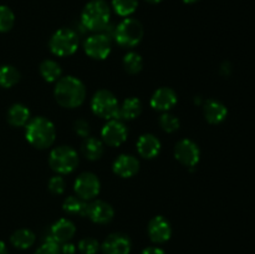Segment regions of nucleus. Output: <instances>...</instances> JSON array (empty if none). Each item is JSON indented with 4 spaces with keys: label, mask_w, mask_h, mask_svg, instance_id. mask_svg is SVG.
<instances>
[{
    "label": "nucleus",
    "mask_w": 255,
    "mask_h": 254,
    "mask_svg": "<svg viewBox=\"0 0 255 254\" xmlns=\"http://www.w3.org/2000/svg\"><path fill=\"white\" fill-rule=\"evenodd\" d=\"M55 99L62 107L75 109L82 105L86 97L84 82L75 76L61 77L55 86Z\"/></svg>",
    "instance_id": "1"
},
{
    "label": "nucleus",
    "mask_w": 255,
    "mask_h": 254,
    "mask_svg": "<svg viewBox=\"0 0 255 254\" xmlns=\"http://www.w3.org/2000/svg\"><path fill=\"white\" fill-rule=\"evenodd\" d=\"M25 136L30 144L36 148L44 149L51 146L55 142L56 129L50 120L39 116L27 122Z\"/></svg>",
    "instance_id": "2"
},
{
    "label": "nucleus",
    "mask_w": 255,
    "mask_h": 254,
    "mask_svg": "<svg viewBox=\"0 0 255 254\" xmlns=\"http://www.w3.org/2000/svg\"><path fill=\"white\" fill-rule=\"evenodd\" d=\"M111 17V10L105 0H91L81 14V24L90 31L101 32Z\"/></svg>",
    "instance_id": "3"
},
{
    "label": "nucleus",
    "mask_w": 255,
    "mask_h": 254,
    "mask_svg": "<svg viewBox=\"0 0 255 254\" xmlns=\"http://www.w3.org/2000/svg\"><path fill=\"white\" fill-rule=\"evenodd\" d=\"M143 37V26L137 19L126 17L116 26L115 40L122 47H133Z\"/></svg>",
    "instance_id": "4"
},
{
    "label": "nucleus",
    "mask_w": 255,
    "mask_h": 254,
    "mask_svg": "<svg viewBox=\"0 0 255 254\" xmlns=\"http://www.w3.org/2000/svg\"><path fill=\"white\" fill-rule=\"evenodd\" d=\"M49 46L56 56H70L75 54L79 47V35L72 29H60L51 36Z\"/></svg>",
    "instance_id": "5"
},
{
    "label": "nucleus",
    "mask_w": 255,
    "mask_h": 254,
    "mask_svg": "<svg viewBox=\"0 0 255 254\" xmlns=\"http://www.w3.org/2000/svg\"><path fill=\"white\" fill-rule=\"evenodd\" d=\"M49 164L55 172L60 174H67L75 171L79 164L77 152L70 146H59L50 153Z\"/></svg>",
    "instance_id": "6"
},
{
    "label": "nucleus",
    "mask_w": 255,
    "mask_h": 254,
    "mask_svg": "<svg viewBox=\"0 0 255 254\" xmlns=\"http://www.w3.org/2000/svg\"><path fill=\"white\" fill-rule=\"evenodd\" d=\"M91 109L95 115L106 120L117 119L119 114V101L112 92L107 90H100L91 100Z\"/></svg>",
    "instance_id": "7"
},
{
    "label": "nucleus",
    "mask_w": 255,
    "mask_h": 254,
    "mask_svg": "<svg viewBox=\"0 0 255 254\" xmlns=\"http://www.w3.org/2000/svg\"><path fill=\"white\" fill-rule=\"evenodd\" d=\"M85 52L95 60H104L111 52V40L102 32L91 35L85 40Z\"/></svg>",
    "instance_id": "8"
},
{
    "label": "nucleus",
    "mask_w": 255,
    "mask_h": 254,
    "mask_svg": "<svg viewBox=\"0 0 255 254\" xmlns=\"http://www.w3.org/2000/svg\"><path fill=\"white\" fill-rule=\"evenodd\" d=\"M74 189L80 198L92 199L100 193L101 183L96 174L91 173V172H84L75 181Z\"/></svg>",
    "instance_id": "9"
},
{
    "label": "nucleus",
    "mask_w": 255,
    "mask_h": 254,
    "mask_svg": "<svg viewBox=\"0 0 255 254\" xmlns=\"http://www.w3.org/2000/svg\"><path fill=\"white\" fill-rule=\"evenodd\" d=\"M127 127L121 120L112 119L107 122L101 131L102 139L105 143L111 147H119L127 139Z\"/></svg>",
    "instance_id": "10"
},
{
    "label": "nucleus",
    "mask_w": 255,
    "mask_h": 254,
    "mask_svg": "<svg viewBox=\"0 0 255 254\" xmlns=\"http://www.w3.org/2000/svg\"><path fill=\"white\" fill-rule=\"evenodd\" d=\"M174 156L184 166L194 167L201 158V151H199V147L197 146L196 142L184 138L176 144Z\"/></svg>",
    "instance_id": "11"
},
{
    "label": "nucleus",
    "mask_w": 255,
    "mask_h": 254,
    "mask_svg": "<svg viewBox=\"0 0 255 254\" xmlns=\"http://www.w3.org/2000/svg\"><path fill=\"white\" fill-rule=\"evenodd\" d=\"M104 254H129L132 242L124 233H112L107 237L101 246Z\"/></svg>",
    "instance_id": "12"
},
{
    "label": "nucleus",
    "mask_w": 255,
    "mask_h": 254,
    "mask_svg": "<svg viewBox=\"0 0 255 254\" xmlns=\"http://www.w3.org/2000/svg\"><path fill=\"white\" fill-rule=\"evenodd\" d=\"M147 231H148L149 239L157 244L166 243L167 241H169L172 236L171 223L163 216L153 217L149 221Z\"/></svg>",
    "instance_id": "13"
},
{
    "label": "nucleus",
    "mask_w": 255,
    "mask_h": 254,
    "mask_svg": "<svg viewBox=\"0 0 255 254\" xmlns=\"http://www.w3.org/2000/svg\"><path fill=\"white\" fill-rule=\"evenodd\" d=\"M75 233H76V227H75V224L71 221H69V219L61 218L52 224L47 237L51 238L52 241L56 242V243L62 244L71 241Z\"/></svg>",
    "instance_id": "14"
},
{
    "label": "nucleus",
    "mask_w": 255,
    "mask_h": 254,
    "mask_svg": "<svg viewBox=\"0 0 255 254\" xmlns=\"http://www.w3.org/2000/svg\"><path fill=\"white\" fill-rule=\"evenodd\" d=\"M114 208L111 204L106 203L104 201H95L89 204L87 208V217L91 219L94 223L106 224L112 221L114 218Z\"/></svg>",
    "instance_id": "15"
},
{
    "label": "nucleus",
    "mask_w": 255,
    "mask_h": 254,
    "mask_svg": "<svg viewBox=\"0 0 255 254\" xmlns=\"http://www.w3.org/2000/svg\"><path fill=\"white\" fill-rule=\"evenodd\" d=\"M177 104V94L171 87H161L156 90L151 97V106L157 111L167 112Z\"/></svg>",
    "instance_id": "16"
},
{
    "label": "nucleus",
    "mask_w": 255,
    "mask_h": 254,
    "mask_svg": "<svg viewBox=\"0 0 255 254\" xmlns=\"http://www.w3.org/2000/svg\"><path fill=\"white\" fill-rule=\"evenodd\" d=\"M139 162L132 154H121L114 162V172L122 178L133 177L138 172Z\"/></svg>",
    "instance_id": "17"
},
{
    "label": "nucleus",
    "mask_w": 255,
    "mask_h": 254,
    "mask_svg": "<svg viewBox=\"0 0 255 254\" xmlns=\"http://www.w3.org/2000/svg\"><path fill=\"white\" fill-rule=\"evenodd\" d=\"M137 151L143 158H154L161 152V141L154 134H142L137 141Z\"/></svg>",
    "instance_id": "18"
},
{
    "label": "nucleus",
    "mask_w": 255,
    "mask_h": 254,
    "mask_svg": "<svg viewBox=\"0 0 255 254\" xmlns=\"http://www.w3.org/2000/svg\"><path fill=\"white\" fill-rule=\"evenodd\" d=\"M204 117L207 121L212 125H218L226 120L228 115V110L218 100H207V102L203 106Z\"/></svg>",
    "instance_id": "19"
},
{
    "label": "nucleus",
    "mask_w": 255,
    "mask_h": 254,
    "mask_svg": "<svg viewBox=\"0 0 255 254\" xmlns=\"http://www.w3.org/2000/svg\"><path fill=\"white\" fill-rule=\"evenodd\" d=\"M142 112V102L137 97H128L120 106L117 120H133L138 117Z\"/></svg>",
    "instance_id": "20"
},
{
    "label": "nucleus",
    "mask_w": 255,
    "mask_h": 254,
    "mask_svg": "<svg viewBox=\"0 0 255 254\" xmlns=\"http://www.w3.org/2000/svg\"><path fill=\"white\" fill-rule=\"evenodd\" d=\"M30 111L25 105L15 104L7 111V121L11 126L21 127L29 122Z\"/></svg>",
    "instance_id": "21"
},
{
    "label": "nucleus",
    "mask_w": 255,
    "mask_h": 254,
    "mask_svg": "<svg viewBox=\"0 0 255 254\" xmlns=\"http://www.w3.org/2000/svg\"><path fill=\"white\" fill-rule=\"evenodd\" d=\"M82 153L90 161H96L104 154V144L95 137H86L81 146Z\"/></svg>",
    "instance_id": "22"
},
{
    "label": "nucleus",
    "mask_w": 255,
    "mask_h": 254,
    "mask_svg": "<svg viewBox=\"0 0 255 254\" xmlns=\"http://www.w3.org/2000/svg\"><path fill=\"white\" fill-rule=\"evenodd\" d=\"M35 237L34 232H31L30 229L22 228L17 229L10 237V242H11L12 246L17 249H27L35 243Z\"/></svg>",
    "instance_id": "23"
},
{
    "label": "nucleus",
    "mask_w": 255,
    "mask_h": 254,
    "mask_svg": "<svg viewBox=\"0 0 255 254\" xmlns=\"http://www.w3.org/2000/svg\"><path fill=\"white\" fill-rule=\"evenodd\" d=\"M62 207H64V211L66 212V213L72 214V216L86 217L89 204L85 202V199L76 198V197L74 196H69L64 201Z\"/></svg>",
    "instance_id": "24"
},
{
    "label": "nucleus",
    "mask_w": 255,
    "mask_h": 254,
    "mask_svg": "<svg viewBox=\"0 0 255 254\" xmlns=\"http://www.w3.org/2000/svg\"><path fill=\"white\" fill-rule=\"evenodd\" d=\"M40 74L44 77L45 81L55 82L61 79L62 70L61 66L54 60H45L40 65Z\"/></svg>",
    "instance_id": "25"
},
{
    "label": "nucleus",
    "mask_w": 255,
    "mask_h": 254,
    "mask_svg": "<svg viewBox=\"0 0 255 254\" xmlns=\"http://www.w3.org/2000/svg\"><path fill=\"white\" fill-rule=\"evenodd\" d=\"M20 80V72L11 65L0 66V86L9 89L16 85Z\"/></svg>",
    "instance_id": "26"
},
{
    "label": "nucleus",
    "mask_w": 255,
    "mask_h": 254,
    "mask_svg": "<svg viewBox=\"0 0 255 254\" xmlns=\"http://www.w3.org/2000/svg\"><path fill=\"white\" fill-rule=\"evenodd\" d=\"M138 6V0H112V7L120 16L133 14Z\"/></svg>",
    "instance_id": "27"
},
{
    "label": "nucleus",
    "mask_w": 255,
    "mask_h": 254,
    "mask_svg": "<svg viewBox=\"0 0 255 254\" xmlns=\"http://www.w3.org/2000/svg\"><path fill=\"white\" fill-rule=\"evenodd\" d=\"M124 66L128 74H138L143 67V60L137 52H128L124 57Z\"/></svg>",
    "instance_id": "28"
},
{
    "label": "nucleus",
    "mask_w": 255,
    "mask_h": 254,
    "mask_svg": "<svg viewBox=\"0 0 255 254\" xmlns=\"http://www.w3.org/2000/svg\"><path fill=\"white\" fill-rule=\"evenodd\" d=\"M15 15L10 7L0 5V32H6L14 26Z\"/></svg>",
    "instance_id": "29"
},
{
    "label": "nucleus",
    "mask_w": 255,
    "mask_h": 254,
    "mask_svg": "<svg viewBox=\"0 0 255 254\" xmlns=\"http://www.w3.org/2000/svg\"><path fill=\"white\" fill-rule=\"evenodd\" d=\"M159 126L162 127L163 131L168 132V133H173V132H176L179 128V120L174 115L164 112L159 117Z\"/></svg>",
    "instance_id": "30"
},
{
    "label": "nucleus",
    "mask_w": 255,
    "mask_h": 254,
    "mask_svg": "<svg viewBox=\"0 0 255 254\" xmlns=\"http://www.w3.org/2000/svg\"><path fill=\"white\" fill-rule=\"evenodd\" d=\"M77 248H79L81 254H97L100 249V244L97 239L92 238V237H86V238H82L79 242Z\"/></svg>",
    "instance_id": "31"
},
{
    "label": "nucleus",
    "mask_w": 255,
    "mask_h": 254,
    "mask_svg": "<svg viewBox=\"0 0 255 254\" xmlns=\"http://www.w3.org/2000/svg\"><path fill=\"white\" fill-rule=\"evenodd\" d=\"M34 254H61V248H60L59 243L46 237L44 243L36 249Z\"/></svg>",
    "instance_id": "32"
},
{
    "label": "nucleus",
    "mask_w": 255,
    "mask_h": 254,
    "mask_svg": "<svg viewBox=\"0 0 255 254\" xmlns=\"http://www.w3.org/2000/svg\"><path fill=\"white\" fill-rule=\"evenodd\" d=\"M65 179L61 176H54L49 181V189L54 194H62L65 192Z\"/></svg>",
    "instance_id": "33"
},
{
    "label": "nucleus",
    "mask_w": 255,
    "mask_h": 254,
    "mask_svg": "<svg viewBox=\"0 0 255 254\" xmlns=\"http://www.w3.org/2000/svg\"><path fill=\"white\" fill-rule=\"evenodd\" d=\"M74 127H75V132H76L79 136H81V137L89 136L90 125H89V122L86 121V120H82V119L77 120V121H75Z\"/></svg>",
    "instance_id": "34"
},
{
    "label": "nucleus",
    "mask_w": 255,
    "mask_h": 254,
    "mask_svg": "<svg viewBox=\"0 0 255 254\" xmlns=\"http://www.w3.org/2000/svg\"><path fill=\"white\" fill-rule=\"evenodd\" d=\"M60 248H61V254H75L76 253V247H75V244L70 243V242L60 244Z\"/></svg>",
    "instance_id": "35"
},
{
    "label": "nucleus",
    "mask_w": 255,
    "mask_h": 254,
    "mask_svg": "<svg viewBox=\"0 0 255 254\" xmlns=\"http://www.w3.org/2000/svg\"><path fill=\"white\" fill-rule=\"evenodd\" d=\"M141 254H166V252L158 247H147L142 251Z\"/></svg>",
    "instance_id": "36"
},
{
    "label": "nucleus",
    "mask_w": 255,
    "mask_h": 254,
    "mask_svg": "<svg viewBox=\"0 0 255 254\" xmlns=\"http://www.w3.org/2000/svg\"><path fill=\"white\" fill-rule=\"evenodd\" d=\"M7 253H9V252H7L6 244H5L2 241H0V254H7Z\"/></svg>",
    "instance_id": "37"
},
{
    "label": "nucleus",
    "mask_w": 255,
    "mask_h": 254,
    "mask_svg": "<svg viewBox=\"0 0 255 254\" xmlns=\"http://www.w3.org/2000/svg\"><path fill=\"white\" fill-rule=\"evenodd\" d=\"M222 70H227V74L229 75V72H231V65L228 62H224L223 66H222Z\"/></svg>",
    "instance_id": "38"
},
{
    "label": "nucleus",
    "mask_w": 255,
    "mask_h": 254,
    "mask_svg": "<svg viewBox=\"0 0 255 254\" xmlns=\"http://www.w3.org/2000/svg\"><path fill=\"white\" fill-rule=\"evenodd\" d=\"M183 1L186 2V4H193V2H197L198 0H183Z\"/></svg>",
    "instance_id": "39"
},
{
    "label": "nucleus",
    "mask_w": 255,
    "mask_h": 254,
    "mask_svg": "<svg viewBox=\"0 0 255 254\" xmlns=\"http://www.w3.org/2000/svg\"><path fill=\"white\" fill-rule=\"evenodd\" d=\"M148 2H151V4H158V2H161L162 0H147Z\"/></svg>",
    "instance_id": "40"
}]
</instances>
